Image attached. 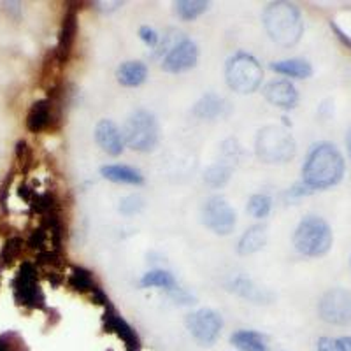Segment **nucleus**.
I'll use <instances>...</instances> for the list:
<instances>
[{
  "mask_svg": "<svg viewBox=\"0 0 351 351\" xmlns=\"http://www.w3.org/2000/svg\"><path fill=\"white\" fill-rule=\"evenodd\" d=\"M53 121V100L43 99L34 102L27 114V128L34 134L46 130Z\"/></svg>",
  "mask_w": 351,
  "mask_h": 351,
  "instance_id": "obj_17",
  "label": "nucleus"
},
{
  "mask_svg": "<svg viewBox=\"0 0 351 351\" xmlns=\"http://www.w3.org/2000/svg\"><path fill=\"white\" fill-rule=\"evenodd\" d=\"M228 290H232L234 293H237L243 299L250 300L253 304H269L274 295H272L271 291L263 290V288H258L252 280H247V278H236V280H232L228 283Z\"/></svg>",
  "mask_w": 351,
  "mask_h": 351,
  "instance_id": "obj_16",
  "label": "nucleus"
},
{
  "mask_svg": "<svg viewBox=\"0 0 351 351\" xmlns=\"http://www.w3.org/2000/svg\"><path fill=\"white\" fill-rule=\"evenodd\" d=\"M272 200L267 195H253L247 202L246 211L253 216V218H265L271 213Z\"/></svg>",
  "mask_w": 351,
  "mask_h": 351,
  "instance_id": "obj_28",
  "label": "nucleus"
},
{
  "mask_svg": "<svg viewBox=\"0 0 351 351\" xmlns=\"http://www.w3.org/2000/svg\"><path fill=\"white\" fill-rule=\"evenodd\" d=\"M141 287L144 288H165V290H174L176 288V280L174 276L167 271H149L143 276V280H141Z\"/></svg>",
  "mask_w": 351,
  "mask_h": 351,
  "instance_id": "obj_24",
  "label": "nucleus"
},
{
  "mask_svg": "<svg viewBox=\"0 0 351 351\" xmlns=\"http://www.w3.org/2000/svg\"><path fill=\"white\" fill-rule=\"evenodd\" d=\"M344 156L332 143H318L307 153L302 167V183L311 190H325L343 180Z\"/></svg>",
  "mask_w": 351,
  "mask_h": 351,
  "instance_id": "obj_1",
  "label": "nucleus"
},
{
  "mask_svg": "<svg viewBox=\"0 0 351 351\" xmlns=\"http://www.w3.org/2000/svg\"><path fill=\"white\" fill-rule=\"evenodd\" d=\"M46 239H48V230L44 227L37 228V230L32 232V236L28 239V246L32 250H39V252H44V246H46Z\"/></svg>",
  "mask_w": 351,
  "mask_h": 351,
  "instance_id": "obj_32",
  "label": "nucleus"
},
{
  "mask_svg": "<svg viewBox=\"0 0 351 351\" xmlns=\"http://www.w3.org/2000/svg\"><path fill=\"white\" fill-rule=\"evenodd\" d=\"M232 174V165L223 164V162H218V164L211 165L208 171L204 172V181L213 188L223 186L228 180H230Z\"/></svg>",
  "mask_w": 351,
  "mask_h": 351,
  "instance_id": "obj_25",
  "label": "nucleus"
},
{
  "mask_svg": "<svg viewBox=\"0 0 351 351\" xmlns=\"http://www.w3.org/2000/svg\"><path fill=\"white\" fill-rule=\"evenodd\" d=\"M350 265H351V258H350Z\"/></svg>",
  "mask_w": 351,
  "mask_h": 351,
  "instance_id": "obj_38",
  "label": "nucleus"
},
{
  "mask_svg": "<svg viewBox=\"0 0 351 351\" xmlns=\"http://www.w3.org/2000/svg\"><path fill=\"white\" fill-rule=\"evenodd\" d=\"M271 69L278 74H283V76L297 77V80H306L313 74L311 64L304 58H288V60L281 62H272Z\"/></svg>",
  "mask_w": 351,
  "mask_h": 351,
  "instance_id": "obj_21",
  "label": "nucleus"
},
{
  "mask_svg": "<svg viewBox=\"0 0 351 351\" xmlns=\"http://www.w3.org/2000/svg\"><path fill=\"white\" fill-rule=\"evenodd\" d=\"M95 141L102 152L111 156H118L123 152V136L114 121L100 120L95 127Z\"/></svg>",
  "mask_w": 351,
  "mask_h": 351,
  "instance_id": "obj_13",
  "label": "nucleus"
},
{
  "mask_svg": "<svg viewBox=\"0 0 351 351\" xmlns=\"http://www.w3.org/2000/svg\"><path fill=\"white\" fill-rule=\"evenodd\" d=\"M223 111V99L216 93H206L193 108V114L200 120H215Z\"/></svg>",
  "mask_w": 351,
  "mask_h": 351,
  "instance_id": "obj_23",
  "label": "nucleus"
},
{
  "mask_svg": "<svg viewBox=\"0 0 351 351\" xmlns=\"http://www.w3.org/2000/svg\"><path fill=\"white\" fill-rule=\"evenodd\" d=\"M197 60H199V48H197V44L193 40L183 37L165 55L164 62H162V69L165 72H171V74H178V72H184L188 69L195 67Z\"/></svg>",
  "mask_w": 351,
  "mask_h": 351,
  "instance_id": "obj_11",
  "label": "nucleus"
},
{
  "mask_svg": "<svg viewBox=\"0 0 351 351\" xmlns=\"http://www.w3.org/2000/svg\"><path fill=\"white\" fill-rule=\"evenodd\" d=\"M346 148H348V155H350V158H351V128L348 130V134H346Z\"/></svg>",
  "mask_w": 351,
  "mask_h": 351,
  "instance_id": "obj_36",
  "label": "nucleus"
},
{
  "mask_svg": "<svg viewBox=\"0 0 351 351\" xmlns=\"http://www.w3.org/2000/svg\"><path fill=\"white\" fill-rule=\"evenodd\" d=\"M144 208V199L141 195H128L125 199H121L120 202V213H123L125 216H132L136 213L143 211Z\"/></svg>",
  "mask_w": 351,
  "mask_h": 351,
  "instance_id": "obj_31",
  "label": "nucleus"
},
{
  "mask_svg": "<svg viewBox=\"0 0 351 351\" xmlns=\"http://www.w3.org/2000/svg\"><path fill=\"white\" fill-rule=\"evenodd\" d=\"M267 243V227L265 225H253L243 234L237 246L239 255H253L260 252Z\"/></svg>",
  "mask_w": 351,
  "mask_h": 351,
  "instance_id": "obj_19",
  "label": "nucleus"
},
{
  "mask_svg": "<svg viewBox=\"0 0 351 351\" xmlns=\"http://www.w3.org/2000/svg\"><path fill=\"white\" fill-rule=\"evenodd\" d=\"M76 34H77L76 9H67V12L64 14V20H62L60 37H58V48H56V56H58V62H60V64H64V62L69 60L72 46H74V40H76Z\"/></svg>",
  "mask_w": 351,
  "mask_h": 351,
  "instance_id": "obj_14",
  "label": "nucleus"
},
{
  "mask_svg": "<svg viewBox=\"0 0 351 351\" xmlns=\"http://www.w3.org/2000/svg\"><path fill=\"white\" fill-rule=\"evenodd\" d=\"M139 37L146 46H149V48H156L160 43V36L156 34V30L155 28L148 27V25H144V27L139 28Z\"/></svg>",
  "mask_w": 351,
  "mask_h": 351,
  "instance_id": "obj_33",
  "label": "nucleus"
},
{
  "mask_svg": "<svg viewBox=\"0 0 351 351\" xmlns=\"http://www.w3.org/2000/svg\"><path fill=\"white\" fill-rule=\"evenodd\" d=\"M225 76H227V84L234 92L246 95L258 90L262 84L263 71L255 56L239 51L228 58Z\"/></svg>",
  "mask_w": 351,
  "mask_h": 351,
  "instance_id": "obj_5",
  "label": "nucleus"
},
{
  "mask_svg": "<svg viewBox=\"0 0 351 351\" xmlns=\"http://www.w3.org/2000/svg\"><path fill=\"white\" fill-rule=\"evenodd\" d=\"M263 97L272 106L281 109H293L299 102V92L293 83L287 80H276L263 86Z\"/></svg>",
  "mask_w": 351,
  "mask_h": 351,
  "instance_id": "obj_12",
  "label": "nucleus"
},
{
  "mask_svg": "<svg viewBox=\"0 0 351 351\" xmlns=\"http://www.w3.org/2000/svg\"><path fill=\"white\" fill-rule=\"evenodd\" d=\"M316 351H346L343 341L334 337H319Z\"/></svg>",
  "mask_w": 351,
  "mask_h": 351,
  "instance_id": "obj_34",
  "label": "nucleus"
},
{
  "mask_svg": "<svg viewBox=\"0 0 351 351\" xmlns=\"http://www.w3.org/2000/svg\"><path fill=\"white\" fill-rule=\"evenodd\" d=\"M104 322H106V328L109 332H116V334L120 335L121 339L125 341L127 344L128 351H137L139 350V339H137V334L136 330L130 327V325L121 318L118 313L112 309L111 304L106 306V315H104Z\"/></svg>",
  "mask_w": 351,
  "mask_h": 351,
  "instance_id": "obj_15",
  "label": "nucleus"
},
{
  "mask_svg": "<svg viewBox=\"0 0 351 351\" xmlns=\"http://www.w3.org/2000/svg\"><path fill=\"white\" fill-rule=\"evenodd\" d=\"M123 143L134 152H152L158 143V123L153 112L137 109L128 116L123 127Z\"/></svg>",
  "mask_w": 351,
  "mask_h": 351,
  "instance_id": "obj_6",
  "label": "nucleus"
},
{
  "mask_svg": "<svg viewBox=\"0 0 351 351\" xmlns=\"http://www.w3.org/2000/svg\"><path fill=\"white\" fill-rule=\"evenodd\" d=\"M69 287H71L72 290L84 293V291H93V288H95L97 285L93 283L92 272L86 271V269L83 267H74L71 276H69Z\"/></svg>",
  "mask_w": 351,
  "mask_h": 351,
  "instance_id": "obj_27",
  "label": "nucleus"
},
{
  "mask_svg": "<svg viewBox=\"0 0 351 351\" xmlns=\"http://www.w3.org/2000/svg\"><path fill=\"white\" fill-rule=\"evenodd\" d=\"M318 315L330 325H351V291L346 288H332L325 291L318 302Z\"/></svg>",
  "mask_w": 351,
  "mask_h": 351,
  "instance_id": "obj_7",
  "label": "nucleus"
},
{
  "mask_svg": "<svg viewBox=\"0 0 351 351\" xmlns=\"http://www.w3.org/2000/svg\"><path fill=\"white\" fill-rule=\"evenodd\" d=\"M330 27H332V30H334V34H335V36H337V39H339L341 43L344 44V46H348V48L351 49V37L348 36V34L344 32L343 28H341L339 25L335 23V21H330Z\"/></svg>",
  "mask_w": 351,
  "mask_h": 351,
  "instance_id": "obj_35",
  "label": "nucleus"
},
{
  "mask_svg": "<svg viewBox=\"0 0 351 351\" xmlns=\"http://www.w3.org/2000/svg\"><path fill=\"white\" fill-rule=\"evenodd\" d=\"M14 299L20 306L44 307V293L37 281V269L32 262H23L14 278Z\"/></svg>",
  "mask_w": 351,
  "mask_h": 351,
  "instance_id": "obj_8",
  "label": "nucleus"
},
{
  "mask_svg": "<svg viewBox=\"0 0 351 351\" xmlns=\"http://www.w3.org/2000/svg\"><path fill=\"white\" fill-rule=\"evenodd\" d=\"M0 351H25V343L16 332H5L0 335Z\"/></svg>",
  "mask_w": 351,
  "mask_h": 351,
  "instance_id": "obj_30",
  "label": "nucleus"
},
{
  "mask_svg": "<svg viewBox=\"0 0 351 351\" xmlns=\"http://www.w3.org/2000/svg\"><path fill=\"white\" fill-rule=\"evenodd\" d=\"M208 2H202V0H180L176 2L174 8L178 16L183 20H195L202 12L208 11Z\"/></svg>",
  "mask_w": 351,
  "mask_h": 351,
  "instance_id": "obj_26",
  "label": "nucleus"
},
{
  "mask_svg": "<svg viewBox=\"0 0 351 351\" xmlns=\"http://www.w3.org/2000/svg\"><path fill=\"white\" fill-rule=\"evenodd\" d=\"M230 343L239 351H269L265 335L255 330H237L230 335Z\"/></svg>",
  "mask_w": 351,
  "mask_h": 351,
  "instance_id": "obj_22",
  "label": "nucleus"
},
{
  "mask_svg": "<svg viewBox=\"0 0 351 351\" xmlns=\"http://www.w3.org/2000/svg\"><path fill=\"white\" fill-rule=\"evenodd\" d=\"M100 174L112 183L141 184L144 181L143 174L137 169L128 167V165H104L100 169Z\"/></svg>",
  "mask_w": 351,
  "mask_h": 351,
  "instance_id": "obj_20",
  "label": "nucleus"
},
{
  "mask_svg": "<svg viewBox=\"0 0 351 351\" xmlns=\"http://www.w3.org/2000/svg\"><path fill=\"white\" fill-rule=\"evenodd\" d=\"M21 250H23V239L21 237H9L2 247V253H0V265H8L12 260H16Z\"/></svg>",
  "mask_w": 351,
  "mask_h": 351,
  "instance_id": "obj_29",
  "label": "nucleus"
},
{
  "mask_svg": "<svg viewBox=\"0 0 351 351\" xmlns=\"http://www.w3.org/2000/svg\"><path fill=\"white\" fill-rule=\"evenodd\" d=\"M263 27L269 37L280 46H295L304 34L299 8L290 2H272L263 11Z\"/></svg>",
  "mask_w": 351,
  "mask_h": 351,
  "instance_id": "obj_2",
  "label": "nucleus"
},
{
  "mask_svg": "<svg viewBox=\"0 0 351 351\" xmlns=\"http://www.w3.org/2000/svg\"><path fill=\"white\" fill-rule=\"evenodd\" d=\"M146 76H148V67H146V64H143L139 60L125 62L116 71V80H118V83L128 88L143 84L146 81Z\"/></svg>",
  "mask_w": 351,
  "mask_h": 351,
  "instance_id": "obj_18",
  "label": "nucleus"
},
{
  "mask_svg": "<svg viewBox=\"0 0 351 351\" xmlns=\"http://www.w3.org/2000/svg\"><path fill=\"white\" fill-rule=\"evenodd\" d=\"M186 327L197 343L202 344V346H211L219 337L223 319L216 311H213L209 307H204V309H199V311L186 316Z\"/></svg>",
  "mask_w": 351,
  "mask_h": 351,
  "instance_id": "obj_9",
  "label": "nucleus"
},
{
  "mask_svg": "<svg viewBox=\"0 0 351 351\" xmlns=\"http://www.w3.org/2000/svg\"><path fill=\"white\" fill-rule=\"evenodd\" d=\"M341 341H343L346 351H351V337H350V335H348V337H341Z\"/></svg>",
  "mask_w": 351,
  "mask_h": 351,
  "instance_id": "obj_37",
  "label": "nucleus"
},
{
  "mask_svg": "<svg viewBox=\"0 0 351 351\" xmlns=\"http://www.w3.org/2000/svg\"><path fill=\"white\" fill-rule=\"evenodd\" d=\"M204 225L219 236H228L236 227V211L223 197L215 195L206 200L202 208Z\"/></svg>",
  "mask_w": 351,
  "mask_h": 351,
  "instance_id": "obj_10",
  "label": "nucleus"
},
{
  "mask_svg": "<svg viewBox=\"0 0 351 351\" xmlns=\"http://www.w3.org/2000/svg\"><path fill=\"white\" fill-rule=\"evenodd\" d=\"M297 152L295 139L280 125H267L256 137V155L267 164H285L290 162Z\"/></svg>",
  "mask_w": 351,
  "mask_h": 351,
  "instance_id": "obj_4",
  "label": "nucleus"
},
{
  "mask_svg": "<svg viewBox=\"0 0 351 351\" xmlns=\"http://www.w3.org/2000/svg\"><path fill=\"white\" fill-rule=\"evenodd\" d=\"M332 228L319 216H307L293 234V246L306 256H324L332 247Z\"/></svg>",
  "mask_w": 351,
  "mask_h": 351,
  "instance_id": "obj_3",
  "label": "nucleus"
}]
</instances>
